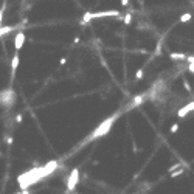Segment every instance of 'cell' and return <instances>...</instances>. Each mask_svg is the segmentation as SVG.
<instances>
[{"instance_id": "1", "label": "cell", "mask_w": 194, "mask_h": 194, "mask_svg": "<svg viewBox=\"0 0 194 194\" xmlns=\"http://www.w3.org/2000/svg\"><path fill=\"white\" fill-rule=\"evenodd\" d=\"M54 168H56V163H54V162H51V163H48L47 166H42V168H34V169H31V171L25 172L24 175H20V177L17 179V180H19L20 188H22V189H27L28 186H31V185H34L37 180H41L42 177H45V175L51 174Z\"/></svg>"}, {"instance_id": "2", "label": "cell", "mask_w": 194, "mask_h": 194, "mask_svg": "<svg viewBox=\"0 0 194 194\" xmlns=\"http://www.w3.org/2000/svg\"><path fill=\"white\" fill-rule=\"evenodd\" d=\"M118 115L120 114H115V115H112L110 118H107V120H104L98 127H96L93 132H92V135L85 140V141H92V140H96V138H100V137H104L109 131H110V127L114 126V123H115V120L118 118Z\"/></svg>"}, {"instance_id": "3", "label": "cell", "mask_w": 194, "mask_h": 194, "mask_svg": "<svg viewBox=\"0 0 194 194\" xmlns=\"http://www.w3.org/2000/svg\"><path fill=\"white\" fill-rule=\"evenodd\" d=\"M16 101V93L11 88H5L0 92V106H3L5 109H10Z\"/></svg>"}, {"instance_id": "4", "label": "cell", "mask_w": 194, "mask_h": 194, "mask_svg": "<svg viewBox=\"0 0 194 194\" xmlns=\"http://www.w3.org/2000/svg\"><path fill=\"white\" fill-rule=\"evenodd\" d=\"M90 20L92 19H103V17H118L120 16V10H104V11H96V13H90Z\"/></svg>"}, {"instance_id": "5", "label": "cell", "mask_w": 194, "mask_h": 194, "mask_svg": "<svg viewBox=\"0 0 194 194\" xmlns=\"http://www.w3.org/2000/svg\"><path fill=\"white\" fill-rule=\"evenodd\" d=\"M78 182H79V171H78V169H73V171L70 172V175H68V180H67V188H68V191H73V189L76 188Z\"/></svg>"}, {"instance_id": "6", "label": "cell", "mask_w": 194, "mask_h": 194, "mask_svg": "<svg viewBox=\"0 0 194 194\" xmlns=\"http://www.w3.org/2000/svg\"><path fill=\"white\" fill-rule=\"evenodd\" d=\"M25 41H27L25 33H24V31H19V33L16 34V37H14V50H16V51H20V50L24 48Z\"/></svg>"}, {"instance_id": "7", "label": "cell", "mask_w": 194, "mask_h": 194, "mask_svg": "<svg viewBox=\"0 0 194 194\" xmlns=\"http://www.w3.org/2000/svg\"><path fill=\"white\" fill-rule=\"evenodd\" d=\"M194 110V101L192 103H189V104H186V106H183L179 112H177V115H179V118H183V117H186L189 112H192Z\"/></svg>"}, {"instance_id": "8", "label": "cell", "mask_w": 194, "mask_h": 194, "mask_svg": "<svg viewBox=\"0 0 194 194\" xmlns=\"http://www.w3.org/2000/svg\"><path fill=\"white\" fill-rule=\"evenodd\" d=\"M144 100H146V95H138V96H135L134 101H131V103H129L127 109H129V107H137V106H138V104H141Z\"/></svg>"}, {"instance_id": "9", "label": "cell", "mask_w": 194, "mask_h": 194, "mask_svg": "<svg viewBox=\"0 0 194 194\" xmlns=\"http://www.w3.org/2000/svg\"><path fill=\"white\" fill-rule=\"evenodd\" d=\"M19 62H20V59H19V51H16L14 56H13V61H11V73H13V75L16 73V70H17V67H19Z\"/></svg>"}, {"instance_id": "10", "label": "cell", "mask_w": 194, "mask_h": 194, "mask_svg": "<svg viewBox=\"0 0 194 194\" xmlns=\"http://www.w3.org/2000/svg\"><path fill=\"white\" fill-rule=\"evenodd\" d=\"M192 20V14L191 13H183V14H180V17H179V22L180 24H189Z\"/></svg>"}, {"instance_id": "11", "label": "cell", "mask_w": 194, "mask_h": 194, "mask_svg": "<svg viewBox=\"0 0 194 194\" xmlns=\"http://www.w3.org/2000/svg\"><path fill=\"white\" fill-rule=\"evenodd\" d=\"M169 58H171L172 61H185V59H186V54H185V53H171Z\"/></svg>"}, {"instance_id": "12", "label": "cell", "mask_w": 194, "mask_h": 194, "mask_svg": "<svg viewBox=\"0 0 194 194\" xmlns=\"http://www.w3.org/2000/svg\"><path fill=\"white\" fill-rule=\"evenodd\" d=\"M14 30V27H0V36H3V34H8Z\"/></svg>"}, {"instance_id": "13", "label": "cell", "mask_w": 194, "mask_h": 194, "mask_svg": "<svg viewBox=\"0 0 194 194\" xmlns=\"http://www.w3.org/2000/svg\"><path fill=\"white\" fill-rule=\"evenodd\" d=\"M123 22H124L126 25H129V24L132 22V13H127V14L124 16V19H123Z\"/></svg>"}, {"instance_id": "14", "label": "cell", "mask_w": 194, "mask_h": 194, "mask_svg": "<svg viewBox=\"0 0 194 194\" xmlns=\"http://www.w3.org/2000/svg\"><path fill=\"white\" fill-rule=\"evenodd\" d=\"M180 174H183V168H182V166L177 168V171H172V172H171V177H177V175H180Z\"/></svg>"}, {"instance_id": "15", "label": "cell", "mask_w": 194, "mask_h": 194, "mask_svg": "<svg viewBox=\"0 0 194 194\" xmlns=\"http://www.w3.org/2000/svg\"><path fill=\"white\" fill-rule=\"evenodd\" d=\"M180 166H182V163H175L174 166H171V168H169V172H172V171H175V169H177V168H180Z\"/></svg>"}, {"instance_id": "16", "label": "cell", "mask_w": 194, "mask_h": 194, "mask_svg": "<svg viewBox=\"0 0 194 194\" xmlns=\"http://www.w3.org/2000/svg\"><path fill=\"white\" fill-rule=\"evenodd\" d=\"M3 25V8L0 10V27Z\"/></svg>"}, {"instance_id": "17", "label": "cell", "mask_w": 194, "mask_h": 194, "mask_svg": "<svg viewBox=\"0 0 194 194\" xmlns=\"http://www.w3.org/2000/svg\"><path fill=\"white\" fill-rule=\"evenodd\" d=\"M177 129H179V124L175 123V124H174V126L171 127V134H175V132H177Z\"/></svg>"}, {"instance_id": "18", "label": "cell", "mask_w": 194, "mask_h": 194, "mask_svg": "<svg viewBox=\"0 0 194 194\" xmlns=\"http://www.w3.org/2000/svg\"><path fill=\"white\" fill-rule=\"evenodd\" d=\"M188 70H189L191 73H194V62H191V64H188Z\"/></svg>"}, {"instance_id": "19", "label": "cell", "mask_w": 194, "mask_h": 194, "mask_svg": "<svg viewBox=\"0 0 194 194\" xmlns=\"http://www.w3.org/2000/svg\"><path fill=\"white\" fill-rule=\"evenodd\" d=\"M186 61H188V64L194 62V56H186Z\"/></svg>"}, {"instance_id": "20", "label": "cell", "mask_w": 194, "mask_h": 194, "mask_svg": "<svg viewBox=\"0 0 194 194\" xmlns=\"http://www.w3.org/2000/svg\"><path fill=\"white\" fill-rule=\"evenodd\" d=\"M141 76H143V70H138V71H137V79H140Z\"/></svg>"}, {"instance_id": "21", "label": "cell", "mask_w": 194, "mask_h": 194, "mask_svg": "<svg viewBox=\"0 0 194 194\" xmlns=\"http://www.w3.org/2000/svg\"><path fill=\"white\" fill-rule=\"evenodd\" d=\"M22 120H24L22 115H17V117H16V121H17V123H22Z\"/></svg>"}, {"instance_id": "22", "label": "cell", "mask_w": 194, "mask_h": 194, "mask_svg": "<svg viewBox=\"0 0 194 194\" xmlns=\"http://www.w3.org/2000/svg\"><path fill=\"white\" fill-rule=\"evenodd\" d=\"M5 141H6L8 144H11V143H13V138H11V137H6V138H5Z\"/></svg>"}, {"instance_id": "23", "label": "cell", "mask_w": 194, "mask_h": 194, "mask_svg": "<svg viewBox=\"0 0 194 194\" xmlns=\"http://www.w3.org/2000/svg\"><path fill=\"white\" fill-rule=\"evenodd\" d=\"M127 3H129V0H121V5H123V6H126Z\"/></svg>"}, {"instance_id": "24", "label": "cell", "mask_w": 194, "mask_h": 194, "mask_svg": "<svg viewBox=\"0 0 194 194\" xmlns=\"http://www.w3.org/2000/svg\"><path fill=\"white\" fill-rule=\"evenodd\" d=\"M17 194H22V192H17Z\"/></svg>"}]
</instances>
